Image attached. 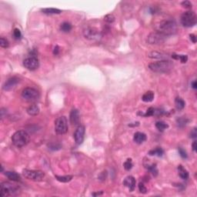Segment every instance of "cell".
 <instances>
[{"mask_svg": "<svg viewBox=\"0 0 197 197\" xmlns=\"http://www.w3.org/2000/svg\"><path fill=\"white\" fill-rule=\"evenodd\" d=\"M163 153H164L163 150H162V148L160 147L156 148L155 150H150V152H149V155H150V156H160V157L162 156Z\"/></svg>", "mask_w": 197, "mask_h": 197, "instance_id": "obj_24", "label": "cell"}, {"mask_svg": "<svg viewBox=\"0 0 197 197\" xmlns=\"http://www.w3.org/2000/svg\"><path fill=\"white\" fill-rule=\"evenodd\" d=\"M190 39L192 40V43H196V35H195L194 34H190Z\"/></svg>", "mask_w": 197, "mask_h": 197, "instance_id": "obj_41", "label": "cell"}, {"mask_svg": "<svg viewBox=\"0 0 197 197\" xmlns=\"http://www.w3.org/2000/svg\"><path fill=\"white\" fill-rule=\"evenodd\" d=\"M84 135H85V126H79L74 132V139L76 144H82L84 140Z\"/></svg>", "mask_w": 197, "mask_h": 197, "instance_id": "obj_12", "label": "cell"}, {"mask_svg": "<svg viewBox=\"0 0 197 197\" xmlns=\"http://www.w3.org/2000/svg\"><path fill=\"white\" fill-rule=\"evenodd\" d=\"M23 65L29 70H35L36 69L39 65V62L36 57L35 56H31V57L26 58L23 61Z\"/></svg>", "mask_w": 197, "mask_h": 197, "instance_id": "obj_11", "label": "cell"}, {"mask_svg": "<svg viewBox=\"0 0 197 197\" xmlns=\"http://www.w3.org/2000/svg\"><path fill=\"white\" fill-rule=\"evenodd\" d=\"M154 99V92L152 91H148L145 93L144 95H142V100L143 102H152Z\"/></svg>", "mask_w": 197, "mask_h": 197, "instance_id": "obj_21", "label": "cell"}, {"mask_svg": "<svg viewBox=\"0 0 197 197\" xmlns=\"http://www.w3.org/2000/svg\"><path fill=\"white\" fill-rule=\"evenodd\" d=\"M69 120L72 125H78L79 123L80 116L79 111L77 110L74 109V110H72L71 111L69 116Z\"/></svg>", "mask_w": 197, "mask_h": 197, "instance_id": "obj_15", "label": "cell"}, {"mask_svg": "<svg viewBox=\"0 0 197 197\" xmlns=\"http://www.w3.org/2000/svg\"><path fill=\"white\" fill-rule=\"evenodd\" d=\"M59 48L58 45H56V46L54 48V50H53V54L56 55L59 54Z\"/></svg>", "mask_w": 197, "mask_h": 197, "instance_id": "obj_40", "label": "cell"}, {"mask_svg": "<svg viewBox=\"0 0 197 197\" xmlns=\"http://www.w3.org/2000/svg\"><path fill=\"white\" fill-rule=\"evenodd\" d=\"M172 58L174 59H180L182 63H186L188 60V57L186 55H176V54H173V55H172Z\"/></svg>", "mask_w": 197, "mask_h": 197, "instance_id": "obj_28", "label": "cell"}, {"mask_svg": "<svg viewBox=\"0 0 197 197\" xmlns=\"http://www.w3.org/2000/svg\"><path fill=\"white\" fill-rule=\"evenodd\" d=\"M13 35H14L15 39H19L22 37V33H21L19 29H15L13 30Z\"/></svg>", "mask_w": 197, "mask_h": 197, "instance_id": "obj_35", "label": "cell"}, {"mask_svg": "<svg viewBox=\"0 0 197 197\" xmlns=\"http://www.w3.org/2000/svg\"><path fill=\"white\" fill-rule=\"evenodd\" d=\"M23 174L28 180L36 181V182L42 181L45 177V173L40 170H30L25 169L23 170Z\"/></svg>", "mask_w": 197, "mask_h": 197, "instance_id": "obj_6", "label": "cell"}, {"mask_svg": "<svg viewBox=\"0 0 197 197\" xmlns=\"http://www.w3.org/2000/svg\"><path fill=\"white\" fill-rule=\"evenodd\" d=\"M192 87L194 89H197V83H196V80L192 82Z\"/></svg>", "mask_w": 197, "mask_h": 197, "instance_id": "obj_43", "label": "cell"}, {"mask_svg": "<svg viewBox=\"0 0 197 197\" xmlns=\"http://www.w3.org/2000/svg\"><path fill=\"white\" fill-rule=\"evenodd\" d=\"M136 182L135 178L132 176H129L123 181V185L129 188L130 192H132L135 190V187H136Z\"/></svg>", "mask_w": 197, "mask_h": 197, "instance_id": "obj_14", "label": "cell"}, {"mask_svg": "<svg viewBox=\"0 0 197 197\" xmlns=\"http://www.w3.org/2000/svg\"><path fill=\"white\" fill-rule=\"evenodd\" d=\"M60 29L64 33H69L72 29V25L69 23H63L60 26Z\"/></svg>", "mask_w": 197, "mask_h": 197, "instance_id": "obj_27", "label": "cell"}, {"mask_svg": "<svg viewBox=\"0 0 197 197\" xmlns=\"http://www.w3.org/2000/svg\"><path fill=\"white\" fill-rule=\"evenodd\" d=\"M42 12L45 14H60L62 11L58 9L54 8H47V9H43Z\"/></svg>", "mask_w": 197, "mask_h": 197, "instance_id": "obj_23", "label": "cell"}, {"mask_svg": "<svg viewBox=\"0 0 197 197\" xmlns=\"http://www.w3.org/2000/svg\"><path fill=\"white\" fill-rule=\"evenodd\" d=\"M175 104H176V107L177 108V110H183L185 107V105H186L184 100L180 97H177L175 100Z\"/></svg>", "mask_w": 197, "mask_h": 197, "instance_id": "obj_22", "label": "cell"}, {"mask_svg": "<svg viewBox=\"0 0 197 197\" xmlns=\"http://www.w3.org/2000/svg\"><path fill=\"white\" fill-rule=\"evenodd\" d=\"M104 20H105L106 23H112L115 21V17H114V15H113L109 14V15H106L105 17H104Z\"/></svg>", "mask_w": 197, "mask_h": 197, "instance_id": "obj_33", "label": "cell"}, {"mask_svg": "<svg viewBox=\"0 0 197 197\" xmlns=\"http://www.w3.org/2000/svg\"><path fill=\"white\" fill-rule=\"evenodd\" d=\"M30 140V137L27 132L19 130L15 132L12 136V142L16 147L21 148L25 146L29 143Z\"/></svg>", "mask_w": 197, "mask_h": 197, "instance_id": "obj_3", "label": "cell"}, {"mask_svg": "<svg viewBox=\"0 0 197 197\" xmlns=\"http://www.w3.org/2000/svg\"><path fill=\"white\" fill-rule=\"evenodd\" d=\"M39 106L37 105L30 106L27 109V113L29 116H35L39 115Z\"/></svg>", "mask_w": 197, "mask_h": 197, "instance_id": "obj_20", "label": "cell"}, {"mask_svg": "<svg viewBox=\"0 0 197 197\" xmlns=\"http://www.w3.org/2000/svg\"><path fill=\"white\" fill-rule=\"evenodd\" d=\"M148 56L151 59H159L161 60L166 59L168 58V55L166 54L160 52H151L148 54Z\"/></svg>", "mask_w": 197, "mask_h": 197, "instance_id": "obj_17", "label": "cell"}, {"mask_svg": "<svg viewBox=\"0 0 197 197\" xmlns=\"http://www.w3.org/2000/svg\"><path fill=\"white\" fill-rule=\"evenodd\" d=\"M156 127L157 128V130L160 131H164L165 130H166L167 128H169V125L167 123H166L163 121H159L156 123Z\"/></svg>", "mask_w": 197, "mask_h": 197, "instance_id": "obj_25", "label": "cell"}, {"mask_svg": "<svg viewBox=\"0 0 197 197\" xmlns=\"http://www.w3.org/2000/svg\"><path fill=\"white\" fill-rule=\"evenodd\" d=\"M133 140H134L135 142H136L138 144H141V143H142V142L146 140V135L143 133V132H136L134 134Z\"/></svg>", "mask_w": 197, "mask_h": 197, "instance_id": "obj_16", "label": "cell"}, {"mask_svg": "<svg viewBox=\"0 0 197 197\" xmlns=\"http://www.w3.org/2000/svg\"><path fill=\"white\" fill-rule=\"evenodd\" d=\"M196 15L192 11H187L181 15V23L185 27H192L196 24Z\"/></svg>", "mask_w": 197, "mask_h": 197, "instance_id": "obj_5", "label": "cell"}, {"mask_svg": "<svg viewBox=\"0 0 197 197\" xmlns=\"http://www.w3.org/2000/svg\"><path fill=\"white\" fill-rule=\"evenodd\" d=\"M173 67V63L170 60H160L155 63H150L149 69L151 71L157 73H166L169 72Z\"/></svg>", "mask_w": 197, "mask_h": 197, "instance_id": "obj_2", "label": "cell"}, {"mask_svg": "<svg viewBox=\"0 0 197 197\" xmlns=\"http://www.w3.org/2000/svg\"><path fill=\"white\" fill-rule=\"evenodd\" d=\"M155 28L156 32L164 34L165 35H170L176 33L177 31V24L172 19H165L160 21L156 24Z\"/></svg>", "mask_w": 197, "mask_h": 197, "instance_id": "obj_1", "label": "cell"}, {"mask_svg": "<svg viewBox=\"0 0 197 197\" xmlns=\"http://www.w3.org/2000/svg\"><path fill=\"white\" fill-rule=\"evenodd\" d=\"M19 82V78L11 77L8 80H6V82L4 83L3 89L5 91H9V90L13 89Z\"/></svg>", "mask_w": 197, "mask_h": 197, "instance_id": "obj_13", "label": "cell"}, {"mask_svg": "<svg viewBox=\"0 0 197 197\" xmlns=\"http://www.w3.org/2000/svg\"><path fill=\"white\" fill-rule=\"evenodd\" d=\"M154 114H155V109L152 107H150L148 109L146 113H144V114H143V113H141V116H143L147 117V116H154Z\"/></svg>", "mask_w": 197, "mask_h": 197, "instance_id": "obj_31", "label": "cell"}, {"mask_svg": "<svg viewBox=\"0 0 197 197\" xmlns=\"http://www.w3.org/2000/svg\"><path fill=\"white\" fill-rule=\"evenodd\" d=\"M83 35L89 40H98L102 37L100 31L94 27L85 28L83 31Z\"/></svg>", "mask_w": 197, "mask_h": 197, "instance_id": "obj_10", "label": "cell"}, {"mask_svg": "<svg viewBox=\"0 0 197 197\" xmlns=\"http://www.w3.org/2000/svg\"><path fill=\"white\" fill-rule=\"evenodd\" d=\"M182 5L185 8H192V3L189 2V1H185L182 2Z\"/></svg>", "mask_w": 197, "mask_h": 197, "instance_id": "obj_38", "label": "cell"}, {"mask_svg": "<svg viewBox=\"0 0 197 197\" xmlns=\"http://www.w3.org/2000/svg\"><path fill=\"white\" fill-rule=\"evenodd\" d=\"M123 166H124V169L126 170H130L132 168V160L131 159H128L123 164Z\"/></svg>", "mask_w": 197, "mask_h": 197, "instance_id": "obj_30", "label": "cell"}, {"mask_svg": "<svg viewBox=\"0 0 197 197\" xmlns=\"http://www.w3.org/2000/svg\"><path fill=\"white\" fill-rule=\"evenodd\" d=\"M22 97L26 101H35L39 97V93L35 89L27 87L23 90Z\"/></svg>", "mask_w": 197, "mask_h": 197, "instance_id": "obj_9", "label": "cell"}, {"mask_svg": "<svg viewBox=\"0 0 197 197\" xmlns=\"http://www.w3.org/2000/svg\"><path fill=\"white\" fill-rule=\"evenodd\" d=\"M139 190H140V192H142L143 194L147 192V189L145 186V185L143 183H142V182H140V184H139Z\"/></svg>", "mask_w": 197, "mask_h": 197, "instance_id": "obj_36", "label": "cell"}, {"mask_svg": "<svg viewBox=\"0 0 197 197\" xmlns=\"http://www.w3.org/2000/svg\"><path fill=\"white\" fill-rule=\"evenodd\" d=\"M55 179L61 182H68L72 180V176H55Z\"/></svg>", "mask_w": 197, "mask_h": 197, "instance_id": "obj_26", "label": "cell"}, {"mask_svg": "<svg viewBox=\"0 0 197 197\" xmlns=\"http://www.w3.org/2000/svg\"><path fill=\"white\" fill-rule=\"evenodd\" d=\"M147 169L149 171L152 172V174L153 176H157L158 175V170L157 167H156V164H151V165H148L147 166Z\"/></svg>", "mask_w": 197, "mask_h": 197, "instance_id": "obj_29", "label": "cell"}, {"mask_svg": "<svg viewBox=\"0 0 197 197\" xmlns=\"http://www.w3.org/2000/svg\"><path fill=\"white\" fill-rule=\"evenodd\" d=\"M9 45V41L5 38L1 37V39H0V46L2 48H8Z\"/></svg>", "mask_w": 197, "mask_h": 197, "instance_id": "obj_32", "label": "cell"}, {"mask_svg": "<svg viewBox=\"0 0 197 197\" xmlns=\"http://www.w3.org/2000/svg\"><path fill=\"white\" fill-rule=\"evenodd\" d=\"M102 192H97V193H93L92 196H100V195H102Z\"/></svg>", "mask_w": 197, "mask_h": 197, "instance_id": "obj_44", "label": "cell"}, {"mask_svg": "<svg viewBox=\"0 0 197 197\" xmlns=\"http://www.w3.org/2000/svg\"><path fill=\"white\" fill-rule=\"evenodd\" d=\"M5 175L6 176V177L8 179H9L10 180H12L13 182H19V181H21L20 176L15 172H9V171H8V172H5Z\"/></svg>", "mask_w": 197, "mask_h": 197, "instance_id": "obj_18", "label": "cell"}, {"mask_svg": "<svg viewBox=\"0 0 197 197\" xmlns=\"http://www.w3.org/2000/svg\"><path fill=\"white\" fill-rule=\"evenodd\" d=\"M19 188L15 185L9 182H3L0 185V196L6 197L14 196L18 193Z\"/></svg>", "mask_w": 197, "mask_h": 197, "instance_id": "obj_4", "label": "cell"}, {"mask_svg": "<svg viewBox=\"0 0 197 197\" xmlns=\"http://www.w3.org/2000/svg\"><path fill=\"white\" fill-rule=\"evenodd\" d=\"M196 136H197L196 129L195 128V129H193V130H192V132H191V133H190V137H191V138H196Z\"/></svg>", "mask_w": 197, "mask_h": 197, "instance_id": "obj_39", "label": "cell"}, {"mask_svg": "<svg viewBox=\"0 0 197 197\" xmlns=\"http://www.w3.org/2000/svg\"><path fill=\"white\" fill-rule=\"evenodd\" d=\"M192 150H193V151H194V152H196V150H197V147H196V141H194V142H192Z\"/></svg>", "mask_w": 197, "mask_h": 197, "instance_id": "obj_42", "label": "cell"}, {"mask_svg": "<svg viewBox=\"0 0 197 197\" xmlns=\"http://www.w3.org/2000/svg\"><path fill=\"white\" fill-rule=\"evenodd\" d=\"M178 151H179V153H180V156H181L182 159H186V158H187V152H186V151L184 149L180 147L178 149Z\"/></svg>", "mask_w": 197, "mask_h": 197, "instance_id": "obj_34", "label": "cell"}, {"mask_svg": "<svg viewBox=\"0 0 197 197\" xmlns=\"http://www.w3.org/2000/svg\"><path fill=\"white\" fill-rule=\"evenodd\" d=\"M178 126H184L186 122H187V120L186 119H184V118H180V119H178L177 120Z\"/></svg>", "mask_w": 197, "mask_h": 197, "instance_id": "obj_37", "label": "cell"}, {"mask_svg": "<svg viewBox=\"0 0 197 197\" xmlns=\"http://www.w3.org/2000/svg\"><path fill=\"white\" fill-rule=\"evenodd\" d=\"M55 131L58 135H63L67 132L68 123L65 116H59L55 120Z\"/></svg>", "mask_w": 197, "mask_h": 197, "instance_id": "obj_7", "label": "cell"}, {"mask_svg": "<svg viewBox=\"0 0 197 197\" xmlns=\"http://www.w3.org/2000/svg\"><path fill=\"white\" fill-rule=\"evenodd\" d=\"M166 35L159 32H154L150 33L147 37V43L151 45H160L162 44L166 39Z\"/></svg>", "mask_w": 197, "mask_h": 197, "instance_id": "obj_8", "label": "cell"}, {"mask_svg": "<svg viewBox=\"0 0 197 197\" xmlns=\"http://www.w3.org/2000/svg\"><path fill=\"white\" fill-rule=\"evenodd\" d=\"M178 170V172H179V176H180L181 179L182 180H187L189 178V172L186 169H185L182 165H180L177 168Z\"/></svg>", "mask_w": 197, "mask_h": 197, "instance_id": "obj_19", "label": "cell"}]
</instances>
